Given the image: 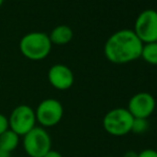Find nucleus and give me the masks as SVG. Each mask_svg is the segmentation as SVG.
Returning a JSON list of instances; mask_svg holds the SVG:
<instances>
[{
  "label": "nucleus",
  "mask_w": 157,
  "mask_h": 157,
  "mask_svg": "<svg viewBox=\"0 0 157 157\" xmlns=\"http://www.w3.org/2000/svg\"><path fill=\"white\" fill-rule=\"evenodd\" d=\"M143 43L132 29L112 33L104 46V55L113 64H126L141 58Z\"/></svg>",
  "instance_id": "obj_1"
},
{
  "label": "nucleus",
  "mask_w": 157,
  "mask_h": 157,
  "mask_svg": "<svg viewBox=\"0 0 157 157\" xmlns=\"http://www.w3.org/2000/svg\"><path fill=\"white\" fill-rule=\"evenodd\" d=\"M52 42L48 34L41 31H32L21 37L19 49L24 57L32 61L45 59L52 50Z\"/></svg>",
  "instance_id": "obj_2"
},
{
  "label": "nucleus",
  "mask_w": 157,
  "mask_h": 157,
  "mask_svg": "<svg viewBox=\"0 0 157 157\" xmlns=\"http://www.w3.org/2000/svg\"><path fill=\"white\" fill-rule=\"evenodd\" d=\"M23 147L29 157H44L52 150V141L49 132L41 126H35L23 136Z\"/></svg>",
  "instance_id": "obj_3"
},
{
  "label": "nucleus",
  "mask_w": 157,
  "mask_h": 157,
  "mask_svg": "<svg viewBox=\"0 0 157 157\" xmlns=\"http://www.w3.org/2000/svg\"><path fill=\"white\" fill-rule=\"evenodd\" d=\"M134 117L127 108L119 107L111 109L104 116L103 127L107 134L114 137H122L132 132Z\"/></svg>",
  "instance_id": "obj_4"
},
{
  "label": "nucleus",
  "mask_w": 157,
  "mask_h": 157,
  "mask_svg": "<svg viewBox=\"0 0 157 157\" xmlns=\"http://www.w3.org/2000/svg\"><path fill=\"white\" fill-rule=\"evenodd\" d=\"M35 112L36 123L43 128L54 127L61 122L64 108L60 101L56 98H45L37 105Z\"/></svg>",
  "instance_id": "obj_5"
},
{
  "label": "nucleus",
  "mask_w": 157,
  "mask_h": 157,
  "mask_svg": "<svg viewBox=\"0 0 157 157\" xmlns=\"http://www.w3.org/2000/svg\"><path fill=\"white\" fill-rule=\"evenodd\" d=\"M9 128L19 137L25 136L36 124L34 109L29 105L21 104L12 110L9 117Z\"/></svg>",
  "instance_id": "obj_6"
},
{
  "label": "nucleus",
  "mask_w": 157,
  "mask_h": 157,
  "mask_svg": "<svg viewBox=\"0 0 157 157\" xmlns=\"http://www.w3.org/2000/svg\"><path fill=\"white\" fill-rule=\"evenodd\" d=\"M134 32L143 44L157 42V11L147 9L139 13Z\"/></svg>",
  "instance_id": "obj_7"
},
{
  "label": "nucleus",
  "mask_w": 157,
  "mask_h": 157,
  "mask_svg": "<svg viewBox=\"0 0 157 157\" xmlns=\"http://www.w3.org/2000/svg\"><path fill=\"white\" fill-rule=\"evenodd\" d=\"M156 101L149 92H139L134 94L128 101L127 110L134 119H149L154 113Z\"/></svg>",
  "instance_id": "obj_8"
},
{
  "label": "nucleus",
  "mask_w": 157,
  "mask_h": 157,
  "mask_svg": "<svg viewBox=\"0 0 157 157\" xmlns=\"http://www.w3.org/2000/svg\"><path fill=\"white\" fill-rule=\"evenodd\" d=\"M47 79L50 86L59 91H65L72 88L74 85V73L65 64H54L48 70Z\"/></svg>",
  "instance_id": "obj_9"
},
{
  "label": "nucleus",
  "mask_w": 157,
  "mask_h": 157,
  "mask_svg": "<svg viewBox=\"0 0 157 157\" xmlns=\"http://www.w3.org/2000/svg\"><path fill=\"white\" fill-rule=\"evenodd\" d=\"M73 36H74V32H73L72 28L66 25L57 26L48 34V37H49L52 44H56V45L68 44L72 41Z\"/></svg>",
  "instance_id": "obj_10"
},
{
  "label": "nucleus",
  "mask_w": 157,
  "mask_h": 157,
  "mask_svg": "<svg viewBox=\"0 0 157 157\" xmlns=\"http://www.w3.org/2000/svg\"><path fill=\"white\" fill-rule=\"evenodd\" d=\"M19 138L21 137L18 135L15 134L13 130H11L9 128L6 132H4L3 134L0 135V149L12 153L18 147Z\"/></svg>",
  "instance_id": "obj_11"
},
{
  "label": "nucleus",
  "mask_w": 157,
  "mask_h": 157,
  "mask_svg": "<svg viewBox=\"0 0 157 157\" xmlns=\"http://www.w3.org/2000/svg\"><path fill=\"white\" fill-rule=\"evenodd\" d=\"M141 58L147 63L157 65V42L143 44Z\"/></svg>",
  "instance_id": "obj_12"
},
{
  "label": "nucleus",
  "mask_w": 157,
  "mask_h": 157,
  "mask_svg": "<svg viewBox=\"0 0 157 157\" xmlns=\"http://www.w3.org/2000/svg\"><path fill=\"white\" fill-rule=\"evenodd\" d=\"M150 127V123L147 119H134L132 126V132L134 134H143Z\"/></svg>",
  "instance_id": "obj_13"
},
{
  "label": "nucleus",
  "mask_w": 157,
  "mask_h": 157,
  "mask_svg": "<svg viewBox=\"0 0 157 157\" xmlns=\"http://www.w3.org/2000/svg\"><path fill=\"white\" fill-rule=\"evenodd\" d=\"M9 129V119L3 113H0V135Z\"/></svg>",
  "instance_id": "obj_14"
},
{
  "label": "nucleus",
  "mask_w": 157,
  "mask_h": 157,
  "mask_svg": "<svg viewBox=\"0 0 157 157\" xmlns=\"http://www.w3.org/2000/svg\"><path fill=\"white\" fill-rule=\"evenodd\" d=\"M138 157H157V151L153 149H144L139 152Z\"/></svg>",
  "instance_id": "obj_15"
},
{
  "label": "nucleus",
  "mask_w": 157,
  "mask_h": 157,
  "mask_svg": "<svg viewBox=\"0 0 157 157\" xmlns=\"http://www.w3.org/2000/svg\"><path fill=\"white\" fill-rule=\"evenodd\" d=\"M44 157H63V156H62V154H61L60 152H58V151H56V150H52V149Z\"/></svg>",
  "instance_id": "obj_16"
},
{
  "label": "nucleus",
  "mask_w": 157,
  "mask_h": 157,
  "mask_svg": "<svg viewBox=\"0 0 157 157\" xmlns=\"http://www.w3.org/2000/svg\"><path fill=\"white\" fill-rule=\"evenodd\" d=\"M123 157H138V153L135 151H127L124 153Z\"/></svg>",
  "instance_id": "obj_17"
},
{
  "label": "nucleus",
  "mask_w": 157,
  "mask_h": 157,
  "mask_svg": "<svg viewBox=\"0 0 157 157\" xmlns=\"http://www.w3.org/2000/svg\"><path fill=\"white\" fill-rule=\"evenodd\" d=\"M0 157H11V153L8 151H4V150L0 149Z\"/></svg>",
  "instance_id": "obj_18"
},
{
  "label": "nucleus",
  "mask_w": 157,
  "mask_h": 157,
  "mask_svg": "<svg viewBox=\"0 0 157 157\" xmlns=\"http://www.w3.org/2000/svg\"><path fill=\"white\" fill-rule=\"evenodd\" d=\"M3 1H4V0H0V6H2V3H3Z\"/></svg>",
  "instance_id": "obj_19"
}]
</instances>
